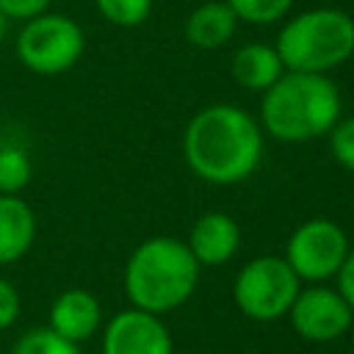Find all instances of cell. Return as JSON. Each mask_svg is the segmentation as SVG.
<instances>
[{"label":"cell","instance_id":"obj_22","mask_svg":"<svg viewBox=\"0 0 354 354\" xmlns=\"http://www.w3.org/2000/svg\"><path fill=\"white\" fill-rule=\"evenodd\" d=\"M335 277H337V293L354 310V249H348V254H346V260H343V266Z\"/></svg>","mask_w":354,"mask_h":354},{"label":"cell","instance_id":"obj_1","mask_svg":"<svg viewBox=\"0 0 354 354\" xmlns=\"http://www.w3.org/2000/svg\"><path fill=\"white\" fill-rule=\"evenodd\" d=\"M183 155L199 180L235 185L260 166L263 130L238 105L216 102L188 122L183 133Z\"/></svg>","mask_w":354,"mask_h":354},{"label":"cell","instance_id":"obj_20","mask_svg":"<svg viewBox=\"0 0 354 354\" xmlns=\"http://www.w3.org/2000/svg\"><path fill=\"white\" fill-rule=\"evenodd\" d=\"M19 310H22L19 290H17L6 277H0V332L11 329V326L17 324Z\"/></svg>","mask_w":354,"mask_h":354},{"label":"cell","instance_id":"obj_10","mask_svg":"<svg viewBox=\"0 0 354 354\" xmlns=\"http://www.w3.org/2000/svg\"><path fill=\"white\" fill-rule=\"evenodd\" d=\"M102 324V307L100 299L86 290V288H69L64 293H58L50 304V315H47V326L72 340V343H83L88 340Z\"/></svg>","mask_w":354,"mask_h":354},{"label":"cell","instance_id":"obj_19","mask_svg":"<svg viewBox=\"0 0 354 354\" xmlns=\"http://www.w3.org/2000/svg\"><path fill=\"white\" fill-rule=\"evenodd\" d=\"M326 136H329V152H332V158L346 171H354V116L337 119L335 127Z\"/></svg>","mask_w":354,"mask_h":354},{"label":"cell","instance_id":"obj_2","mask_svg":"<svg viewBox=\"0 0 354 354\" xmlns=\"http://www.w3.org/2000/svg\"><path fill=\"white\" fill-rule=\"evenodd\" d=\"M340 91L326 75L290 72L263 91L260 122L268 136L288 144H301L326 136L340 119Z\"/></svg>","mask_w":354,"mask_h":354},{"label":"cell","instance_id":"obj_23","mask_svg":"<svg viewBox=\"0 0 354 354\" xmlns=\"http://www.w3.org/2000/svg\"><path fill=\"white\" fill-rule=\"evenodd\" d=\"M8 33H11V19H8V17L0 11V44L8 39Z\"/></svg>","mask_w":354,"mask_h":354},{"label":"cell","instance_id":"obj_16","mask_svg":"<svg viewBox=\"0 0 354 354\" xmlns=\"http://www.w3.org/2000/svg\"><path fill=\"white\" fill-rule=\"evenodd\" d=\"M11 354H80V346L55 335L50 326H36L19 335Z\"/></svg>","mask_w":354,"mask_h":354},{"label":"cell","instance_id":"obj_13","mask_svg":"<svg viewBox=\"0 0 354 354\" xmlns=\"http://www.w3.org/2000/svg\"><path fill=\"white\" fill-rule=\"evenodd\" d=\"M285 75V64L277 53V47H268L263 41H252L235 50L232 55V77L238 86L252 91L271 88Z\"/></svg>","mask_w":354,"mask_h":354},{"label":"cell","instance_id":"obj_11","mask_svg":"<svg viewBox=\"0 0 354 354\" xmlns=\"http://www.w3.org/2000/svg\"><path fill=\"white\" fill-rule=\"evenodd\" d=\"M188 249L199 266H221L241 246V227L227 213H205L188 235Z\"/></svg>","mask_w":354,"mask_h":354},{"label":"cell","instance_id":"obj_15","mask_svg":"<svg viewBox=\"0 0 354 354\" xmlns=\"http://www.w3.org/2000/svg\"><path fill=\"white\" fill-rule=\"evenodd\" d=\"M30 177H33L30 152L17 141L0 144V194H22L30 185Z\"/></svg>","mask_w":354,"mask_h":354},{"label":"cell","instance_id":"obj_21","mask_svg":"<svg viewBox=\"0 0 354 354\" xmlns=\"http://www.w3.org/2000/svg\"><path fill=\"white\" fill-rule=\"evenodd\" d=\"M53 0H0V11L11 19V22H28L44 11H50Z\"/></svg>","mask_w":354,"mask_h":354},{"label":"cell","instance_id":"obj_4","mask_svg":"<svg viewBox=\"0 0 354 354\" xmlns=\"http://www.w3.org/2000/svg\"><path fill=\"white\" fill-rule=\"evenodd\" d=\"M274 47L285 69L326 75L354 55V19L340 8H310L282 25Z\"/></svg>","mask_w":354,"mask_h":354},{"label":"cell","instance_id":"obj_8","mask_svg":"<svg viewBox=\"0 0 354 354\" xmlns=\"http://www.w3.org/2000/svg\"><path fill=\"white\" fill-rule=\"evenodd\" d=\"M288 315L293 329L310 343H329L348 332L354 321V310L346 304V299L337 290L321 285L299 290Z\"/></svg>","mask_w":354,"mask_h":354},{"label":"cell","instance_id":"obj_3","mask_svg":"<svg viewBox=\"0 0 354 354\" xmlns=\"http://www.w3.org/2000/svg\"><path fill=\"white\" fill-rule=\"evenodd\" d=\"M199 282V263L185 241L155 235L141 241L124 266V293L133 307L163 315L185 304Z\"/></svg>","mask_w":354,"mask_h":354},{"label":"cell","instance_id":"obj_17","mask_svg":"<svg viewBox=\"0 0 354 354\" xmlns=\"http://www.w3.org/2000/svg\"><path fill=\"white\" fill-rule=\"evenodd\" d=\"M235 19L249 22V25H271L288 17V11L293 8V0H224Z\"/></svg>","mask_w":354,"mask_h":354},{"label":"cell","instance_id":"obj_5","mask_svg":"<svg viewBox=\"0 0 354 354\" xmlns=\"http://www.w3.org/2000/svg\"><path fill=\"white\" fill-rule=\"evenodd\" d=\"M14 53L17 61L41 77L64 75L86 53V33L83 28L58 11H44L28 22L14 36Z\"/></svg>","mask_w":354,"mask_h":354},{"label":"cell","instance_id":"obj_7","mask_svg":"<svg viewBox=\"0 0 354 354\" xmlns=\"http://www.w3.org/2000/svg\"><path fill=\"white\" fill-rule=\"evenodd\" d=\"M348 254L346 232L329 218H310L288 238L285 260L299 279L324 282L335 277Z\"/></svg>","mask_w":354,"mask_h":354},{"label":"cell","instance_id":"obj_12","mask_svg":"<svg viewBox=\"0 0 354 354\" xmlns=\"http://www.w3.org/2000/svg\"><path fill=\"white\" fill-rule=\"evenodd\" d=\"M36 213L22 194H0V266L22 260L36 241Z\"/></svg>","mask_w":354,"mask_h":354},{"label":"cell","instance_id":"obj_18","mask_svg":"<svg viewBox=\"0 0 354 354\" xmlns=\"http://www.w3.org/2000/svg\"><path fill=\"white\" fill-rule=\"evenodd\" d=\"M152 3L155 0H94L102 19L116 28H138L141 22H147V17L152 14Z\"/></svg>","mask_w":354,"mask_h":354},{"label":"cell","instance_id":"obj_9","mask_svg":"<svg viewBox=\"0 0 354 354\" xmlns=\"http://www.w3.org/2000/svg\"><path fill=\"white\" fill-rule=\"evenodd\" d=\"M102 354H174L166 324L138 307L116 313L102 332Z\"/></svg>","mask_w":354,"mask_h":354},{"label":"cell","instance_id":"obj_6","mask_svg":"<svg viewBox=\"0 0 354 354\" xmlns=\"http://www.w3.org/2000/svg\"><path fill=\"white\" fill-rule=\"evenodd\" d=\"M299 277L288 266L285 257H254L249 260L232 285V299L238 310L254 321H274L288 315L299 288Z\"/></svg>","mask_w":354,"mask_h":354},{"label":"cell","instance_id":"obj_24","mask_svg":"<svg viewBox=\"0 0 354 354\" xmlns=\"http://www.w3.org/2000/svg\"><path fill=\"white\" fill-rule=\"evenodd\" d=\"M351 329H354V321H351Z\"/></svg>","mask_w":354,"mask_h":354},{"label":"cell","instance_id":"obj_14","mask_svg":"<svg viewBox=\"0 0 354 354\" xmlns=\"http://www.w3.org/2000/svg\"><path fill=\"white\" fill-rule=\"evenodd\" d=\"M238 19L224 0H210L196 6L185 19V39L199 50H216L232 39Z\"/></svg>","mask_w":354,"mask_h":354}]
</instances>
